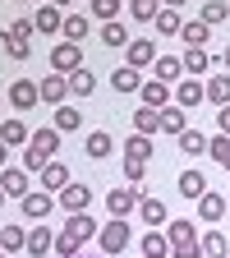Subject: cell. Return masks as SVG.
Instances as JSON below:
<instances>
[{
  "label": "cell",
  "instance_id": "6da1fadb",
  "mask_svg": "<svg viewBox=\"0 0 230 258\" xmlns=\"http://www.w3.org/2000/svg\"><path fill=\"white\" fill-rule=\"evenodd\" d=\"M32 32H37V23H32V19H14V23L5 28V51H10L14 60H28V55H32V46H28Z\"/></svg>",
  "mask_w": 230,
  "mask_h": 258
},
{
  "label": "cell",
  "instance_id": "7a4b0ae2",
  "mask_svg": "<svg viewBox=\"0 0 230 258\" xmlns=\"http://www.w3.org/2000/svg\"><path fill=\"white\" fill-rule=\"evenodd\" d=\"M97 244H102V253H124L129 249V221L124 217H111L102 231H97Z\"/></svg>",
  "mask_w": 230,
  "mask_h": 258
},
{
  "label": "cell",
  "instance_id": "3957f363",
  "mask_svg": "<svg viewBox=\"0 0 230 258\" xmlns=\"http://www.w3.org/2000/svg\"><path fill=\"white\" fill-rule=\"evenodd\" d=\"M83 70V46L79 42H55L51 46V74H74Z\"/></svg>",
  "mask_w": 230,
  "mask_h": 258
},
{
  "label": "cell",
  "instance_id": "277c9868",
  "mask_svg": "<svg viewBox=\"0 0 230 258\" xmlns=\"http://www.w3.org/2000/svg\"><path fill=\"white\" fill-rule=\"evenodd\" d=\"M138 203H143V189H138V184H124V189H111V194H106L111 217H129Z\"/></svg>",
  "mask_w": 230,
  "mask_h": 258
},
{
  "label": "cell",
  "instance_id": "5b68a950",
  "mask_svg": "<svg viewBox=\"0 0 230 258\" xmlns=\"http://www.w3.org/2000/svg\"><path fill=\"white\" fill-rule=\"evenodd\" d=\"M0 189H5L10 194V199H28V194H32V180H28V171H19V166H5V171H0Z\"/></svg>",
  "mask_w": 230,
  "mask_h": 258
},
{
  "label": "cell",
  "instance_id": "8992f818",
  "mask_svg": "<svg viewBox=\"0 0 230 258\" xmlns=\"http://www.w3.org/2000/svg\"><path fill=\"white\" fill-rule=\"evenodd\" d=\"M55 199H60V208L69 212V217H74V212H88V203H92V184H69V189H60Z\"/></svg>",
  "mask_w": 230,
  "mask_h": 258
},
{
  "label": "cell",
  "instance_id": "52a82bcc",
  "mask_svg": "<svg viewBox=\"0 0 230 258\" xmlns=\"http://www.w3.org/2000/svg\"><path fill=\"white\" fill-rule=\"evenodd\" d=\"M19 208H23V217H28V221H42V217L55 208V194H46V189H32Z\"/></svg>",
  "mask_w": 230,
  "mask_h": 258
},
{
  "label": "cell",
  "instance_id": "ba28073f",
  "mask_svg": "<svg viewBox=\"0 0 230 258\" xmlns=\"http://www.w3.org/2000/svg\"><path fill=\"white\" fill-rule=\"evenodd\" d=\"M207 97V83L203 79H180L175 83V106H198Z\"/></svg>",
  "mask_w": 230,
  "mask_h": 258
},
{
  "label": "cell",
  "instance_id": "9c48e42d",
  "mask_svg": "<svg viewBox=\"0 0 230 258\" xmlns=\"http://www.w3.org/2000/svg\"><path fill=\"white\" fill-rule=\"evenodd\" d=\"M37 102H42V88H37V83L19 79V83L10 88V106H14V111H28V106H37Z\"/></svg>",
  "mask_w": 230,
  "mask_h": 258
},
{
  "label": "cell",
  "instance_id": "30bf717a",
  "mask_svg": "<svg viewBox=\"0 0 230 258\" xmlns=\"http://www.w3.org/2000/svg\"><path fill=\"white\" fill-rule=\"evenodd\" d=\"M221 217H225V199H221V194H212V189H207L203 199H198V221H203V226H216Z\"/></svg>",
  "mask_w": 230,
  "mask_h": 258
},
{
  "label": "cell",
  "instance_id": "8fae6325",
  "mask_svg": "<svg viewBox=\"0 0 230 258\" xmlns=\"http://www.w3.org/2000/svg\"><path fill=\"white\" fill-rule=\"evenodd\" d=\"M51 249H55V231H51V226H32V231H28V253L46 258Z\"/></svg>",
  "mask_w": 230,
  "mask_h": 258
},
{
  "label": "cell",
  "instance_id": "7c38bea8",
  "mask_svg": "<svg viewBox=\"0 0 230 258\" xmlns=\"http://www.w3.org/2000/svg\"><path fill=\"white\" fill-rule=\"evenodd\" d=\"M28 148H32V152H42L46 161H55V152H60V129H55V124H51V129H37Z\"/></svg>",
  "mask_w": 230,
  "mask_h": 258
},
{
  "label": "cell",
  "instance_id": "4fadbf2b",
  "mask_svg": "<svg viewBox=\"0 0 230 258\" xmlns=\"http://www.w3.org/2000/svg\"><path fill=\"white\" fill-rule=\"evenodd\" d=\"M74 180H69V166H64V161H51V166L42 171V189L46 194H60V189H69Z\"/></svg>",
  "mask_w": 230,
  "mask_h": 258
},
{
  "label": "cell",
  "instance_id": "5bb4252c",
  "mask_svg": "<svg viewBox=\"0 0 230 258\" xmlns=\"http://www.w3.org/2000/svg\"><path fill=\"white\" fill-rule=\"evenodd\" d=\"M138 97H143V106H152V111H166V97H171V83H161V79H147Z\"/></svg>",
  "mask_w": 230,
  "mask_h": 258
},
{
  "label": "cell",
  "instance_id": "9a60e30c",
  "mask_svg": "<svg viewBox=\"0 0 230 258\" xmlns=\"http://www.w3.org/2000/svg\"><path fill=\"white\" fill-rule=\"evenodd\" d=\"M166 240H171V249L198 244V226H193V221H171V226H166Z\"/></svg>",
  "mask_w": 230,
  "mask_h": 258
},
{
  "label": "cell",
  "instance_id": "2e32d148",
  "mask_svg": "<svg viewBox=\"0 0 230 258\" xmlns=\"http://www.w3.org/2000/svg\"><path fill=\"white\" fill-rule=\"evenodd\" d=\"M0 143H5V148H23V143H32V134H28V124L14 115V120L0 124Z\"/></svg>",
  "mask_w": 230,
  "mask_h": 258
},
{
  "label": "cell",
  "instance_id": "e0dca14e",
  "mask_svg": "<svg viewBox=\"0 0 230 258\" xmlns=\"http://www.w3.org/2000/svg\"><path fill=\"white\" fill-rule=\"evenodd\" d=\"M64 97H69V79H64V74H51V79H42V102L60 106Z\"/></svg>",
  "mask_w": 230,
  "mask_h": 258
},
{
  "label": "cell",
  "instance_id": "ac0fdd59",
  "mask_svg": "<svg viewBox=\"0 0 230 258\" xmlns=\"http://www.w3.org/2000/svg\"><path fill=\"white\" fill-rule=\"evenodd\" d=\"M180 194L198 203L203 194H207V175H203V171H184V175H180Z\"/></svg>",
  "mask_w": 230,
  "mask_h": 258
},
{
  "label": "cell",
  "instance_id": "d6986e66",
  "mask_svg": "<svg viewBox=\"0 0 230 258\" xmlns=\"http://www.w3.org/2000/svg\"><path fill=\"white\" fill-rule=\"evenodd\" d=\"M32 23H37V32H60L64 28V14H60V5H42L37 14H32Z\"/></svg>",
  "mask_w": 230,
  "mask_h": 258
},
{
  "label": "cell",
  "instance_id": "ffe728a7",
  "mask_svg": "<svg viewBox=\"0 0 230 258\" xmlns=\"http://www.w3.org/2000/svg\"><path fill=\"white\" fill-rule=\"evenodd\" d=\"M111 83H115V92H143V79H138L134 64H120V70L111 74Z\"/></svg>",
  "mask_w": 230,
  "mask_h": 258
},
{
  "label": "cell",
  "instance_id": "44dd1931",
  "mask_svg": "<svg viewBox=\"0 0 230 258\" xmlns=\"http://www.w3.org/2000/svg\"><path fill=\"white\" fill-rule=\"evenodd\" d=\"M138 217H143V226L157 231V226H166V203H161V199H143L138 203Z\"/></svg>",
  "mask_w": 230,
  "mask_h": 258
},
{
  "label": "cell",
  "instance_id": "7402d4cb",
  "mask_svg": "<svg viewBox=\"0 0 230 258\" xmlns=\"http://www.w3.org/2000/svg\"><path fill=\"white\" fill-rule=\"evenodd\" d=\"M157 129H161V111H152V106H138L134 111V134H157Z\"/></svg>",
  "mask_w": 230,
  "mask_h": 258
},
{
  "label": "cell",
  "instance_id": "603a6c76",
  "mask_svg": "<svg viewBox=\"0 0 230 258\" xmlns=\"http://www.w3.org/2000/svg\"><path fill=\"white\" fill-rule=\"evenodd\" d=\"M60 32H64V42H79V46H83V37L92 32V23H88L83 14H64V28H60Z\"/></svg>",
  "mask_w": 230,
  "mask_h": 258
},
{
  "label": "cell",
  "instance_id": "cb8c5ba5",
  "mask_svg": "<svg viewBox=\"0 0 230 258\" xmlns=\"http://www.w3.org/2000/svg\"><path fill=\"white\" fill-rule=\"evenodd\" d=\"M152 28L161 32V37H180V32H184V19H180L175 10H161V14L152 19Z\"/></svg>",
  "mask_w": 230,
  "mask_h": 258
},
{
  "label": "cell",
  "instance_id": "d4e9b609",
  "mask_svg": "<svg viewBox=\"0 0 230 258\" xmlns=\"http://www.w3.org/2000/svg\"><path fill=\"white\" fill-rule=\"evenodd\" d=\"M111 148H115V143H111V134H106V129H92V134H88V143H83V152H88L92 161H102Z\"/></svg>",
  "mask_w": 230,
  "mask_h": 258
},
{
  "label": "cell",
  "instance_id": "484cf974",
  "mask_svg": "<svg viewBox=\"0 0 230 258\" xmlns=\"http://www.w3.org/2000/svg\"><path fill=\"white\" fill-rule=\"evenodd\" d=\"M0 249H5V253L28 249V231H23V226H0Z\"/></svg>",
  "mask_w": 230,
  "mask_h": 258
},
{
  "label": "cell",
  "instance_id": "4316f807",
  "mask_svg": "<svg viewBox=\"0 0 230 258\" xmlns=\"http://www.w3.org/2000/svg\"><path fill=\"white\" fill-rule=\"evenodd\" d=\"M198 244H203V258H225V253H230V240H225L221 231H203Z\"/></svg>",
  "mask_w": 230,
  "mask_h": 258
},
{
  "label": "cell",
  "instance_id": "83f0119b",
  "mask_svg": "<svg viewBox=\"0 0 230 258\" xmlns=\"http://www.w3.org/2000/svg\"><path fill=\"white\" fill-rule=\"evenodd\" d=\"M161 129H166L171 139H180L184 129H189V120H184V106H166V111H161Z\"/></svg>",
  "mask_w": 230,
  "mask_h": 258
},
{
  "label": "cell",
  "instance_id": "f1b7e54d",
  "mask_svg": "<svg viewBox=\"0 0 230 258\" xmlns=\"http://www.w3.org/2000/svg\"><path fill=\"white\" fill-rule=\"evenodd\" d=\"M129 64H134V70H143V64H157V46L152 42H129Z\"/></svg>",
  "mask_w": 230,
  "mask_h": 258
},
{
  "label": "cell",
  "instance_id": "f546056e",
  "mask_svg": "<svg viewBox=\"0 0 230 258\" xmlns=\"http://www.w3.org/2000/svg\"><path fill=\"white\" fill-rule=\"evenodd\" d=\"M180 37H184L189 46H203V51H207V37H212V28H207L203 19H189V23H184V32H180Z\"/></svg>",
  "mask_w": 230,
  "mask_h": 258
},
{
  "label": "cell",
  "instance_id": "4dcf8cb0",
  "mask_svg": "<svg viewBox=\"0 0 230 258\" xmlns=\"http://www.w3.org/2000/svg\"><path fill=\"white\" fill-rule=\"evenodd\" d=\"M152 70H157V79H161V83H175V79L184 74V60H175V55H157Z\"/></svg>",
  "mask_w": 230,
  "mask_h": 258
},
{
  "label": "cell",
  "instance_id": "1f68e13d",
  "mask_svg": "<svg viewBox=\"0 0 230 258\" xmlns=\"http://www.w3.org/2000/svg\"><path fill=\"white\" fill-rule=\"evenodd\" d=\"M207 70H212V55L203 46H189L184 51V74H207Z\"/></svg>",
  "mask_w": 230,
  "mask_h": 258
},
{
  "label": "cell",
  "instance_id": "d6a6232c",
  "mask_svg": "<svg viewBox=\"0 0 230 258\" xmlns=\"http://www.w3.org/2000/svg\"><path fill=\"white\" fill-rule=\"evenodd\" d=\"M64 231H74V235H79V240H92V235H97V231H102V226H97V221H92V217H88V212H74V217H69V221H64Z\"/></svg>",
  "mask_w": 230,
  "mask_h": 258
},
{
  "label": "cell",
  "instance_id": "836d02e7",
  "mask_svg": "<svg viewBox=\"0 0 230 258\" xmlns=\"http://www.w3.org/2000/svg\"><path fill=\"white\" fill-rule=\"evenodd\" d=\"M161 14V0H129V19L134 23H152Z\"/></svg>",
  "mask_w": 230,
  "mask_h": 258
},
{
  "label": "cell",
  "instance_id": "e575fe53",
  "mask_svg": "<svg viewBox=\"0 0 230 258\" xmlns=\"http://www.w3.org/2000/svg\"><path fill=\"white\" fill-rule=\"evenodd\" d=\"M207 143H212V139H203L198 129H184V134H180V152H184V157H203Z\"/></svg>",
  "mask_w": 230,
  "mask_h": 258
},
{
  "label": "cell",
  "instance_id": "d590c367",
  "mask_svg": "<svg viewBox=\"0 0 230 258\" xmlns=\"http://www.w3.org/2000/svg\"><path fill=\"white\" fill-rule=\"evenodd\" d=\"M171 253V240L161 235V231H147L143 235V258H166Z\"/></svg>",
  "mask_w": 230,
  "mask_h": 258
},
{
  "label": "cell",
  "instance_id": "8d00e7d4",
  "mask_svg": "<svg viewBox=\"0 0 230 258\" xmlns=\"http://www.w3.org/2000/svg\"><path fill=\"white\" fill-rule=\"evenodd\" d=\"M207 102H216V106H230V74H216V79H207Z\"/></svg>",
  "mask_w": 230,
  "mask_h": 258
},
{
  "label": "cell",
  "instance_id": "74e56055",
  "mask_svg": "<svg viewBox=\"0 0 230 258\" xmlns=\"http://www.w3.org/2000/svg\"><path fill=\"white\" fill-rule=\"evenodd\" d=\"M92 88H97V79H92V70H88V64L69 74V92H74V97H92Z\"/></svg>",
  "mask_w": 230,
  "mask_h": 258
},
{
  "label": "cell",
  "instance_id": "f35d334b",
  "mask_svg": "<svg viewBox=\"0 0 230 258\" xmlns=\"http://www.w3.org/2000/svg\"><path fill=\"white\" fill-rule=\"evenodd\" d=\"M79 124H83L79 106H55V129H60V134H69V129H79Z\"/></svg>",
  "mask_w": 230,
  "mask_h": 258
},
{
  "label": "cell",
  "instance_id": "ab89813d",
  "mask_svg": "<svg viewBox=\"0 0 230 258\" xmlns=\"http://www.w3.org/2000/svg\"><path fill=\"white\" fill-rule=\"evenodd\" d=\"M102 42H106V46H129L134 37H129V28L115 19V23H102Z\"/></svg>",
  "mask_w": 230,
  "mask_h": 258
},
{
  "label": "cell",
  "instance_id": "60d3db41",
  "mask_svg": "<svg viewBox=\"0 0 230 258\" xmlns=\"http://www.w3.org/2000/svg\"><path fill=\"white\" fill-rule=\"evenodd\" d=\"M79 244H83V240H79L74 231H64V226L55 231V253H60V258H79Z\"/></svg>",
  "mask_w": 230,
  "mask_h": 258
},
{
  "label": "cell",
  "instance_id": "b9f144b4",
  "mask_svg": "<svg viewBox=\"0 0 230 258\" xmlns=\"http://www.w3.org/2000/svg\"><path fill=\"white\" fill-rule=\"evenodd\" d=\"M124 157H138V161H147V157H152V139H147V134H134V139L124 143Z\"/></svg>",
  "mask_w": 230,
  "mask_h": 258
},
{
  "label": "cell",
  "instance_id": "7bdbcfd3",
  "mask_svg": "<svg viewBox=\"0 0 230 258\" xmlns=\"http://www.w3.org/2000/svg\"><path fill=\"white\" fill-rule=\"evenodd\" d=\"M120 5H124V0H92V19H102V23H115Z\"/></svg>",
  "mask_w": 230,
  "mask_h": 258
},
{
  "label": "cell",
  "instance_id": "ee69618b",
  "mask_svg": "<svg viewBox=\"0 0 230 258\" xmlns=\"http://www.w3.org/2000/svg\"><path fill=\"white\" fill-rule=\"evenodd\" d=\"M143 175H147V161L124 157V184H143Z\"/></svg>",
  "mask_w": 230,
  "mask_h": 258
},
{
  "label": "cell",
  "instance_id": "f6af8a7d",
  "mask_svg": "<svg viewBox=\"0 0 230 258\" xmlns=\"http://www.w3.org/2000/svg\"><path fill=\"white\" fill-rule=\"evenodd\" d=\"M207 152H212V157H216V161H221V166H225V171H230V134H216V139H212V143H207Z\"/></svg>",
  "mask_w": 230,
  "mask_h": 258
},
{
  "label": "cell",
  "instance_id": "bcb514c9",
  "mask_svg": "<svg viewBox=\"0 0 230 258\" xmlns=\"http://www.w3.org/2000/svg\"><path fill=\"white\" fill-rule=\"evenodd\" d=\"M230 19V5H216V0H212V5H203V23L212 28V23H225Z\"/></svg>",
  "mask_w": 230,
  "mask_h": 258
},
{
  "label": "cell",
  "instance_id": "7dc6e473",
  "mask_svg": "<svg viewBox=\"0 0 230 258\" xmlns=\"http://www.w3.org/2000/svg\"><path fill=\"white\" fill-rule=\"evenodd\" d=\"M46 166H51V161H46L42 152H32V148L23 152V171H46Z\"/></svg>",
  "mask_w": 230,
  "mask_h": 258
},
{
  "label": "cell",
  "instance_id": "c3c4849f",
  "mask_svg": "<svg viewBox=\"0 0 230 258\" xmlns=\"http://www.w3.org/2000/svg\"><path fill=\"white\" fill-rule=\"evenodd\" d=\"M175 258H203V244H184V249H175Z\"/></svg>",
  "mask_w": 230,
  "mask_h": 258
},
{
  "label": "cell",
  "instance_id": "681fc988",
  "mask_svg": "<svg viewBox=\"0 0 230 258\" xmlns=\"http://www.w3.org/2000/svg\"><path fill=\"white\" fill-rule=\"evenodd\" d=\"M216 124H221V134H230V106H221V115H216Z\"/></svg>",
  "mask_w": 230,
  "mask_h": 258
},
{
  "label": "cell",
  "instance_id": "f907efd6",
  "mask_svg": "<svg viewBox=\"0 0 230 258\" xmlns=\"http://www.w3.org/2000/svg\"><path fill=\"white\" fill-rule=\"evenodd\" d=\"M161 5H166V10H180V5H189V0H161Z\"/></svg>",
  "mask_w": 230,
  "mask_h": 258
},
{
  "label": "cell",
  "instance_id": "816d5d0a",
  "mask_svg": "<svg viewBox=\"0 0 230 258\" xmlns=\"http://www.w3.org/2000/svg\"><path fill=\"white\" fill-rule=\"evenodd\" d=\"M5 161H10V148H5V143H0V166H5Z\"/></svg>",
  "mask_w": 230,
  "mask_h": 258
},
{
  "label": "cell",
  "instance_id": "f5cc1de1",
  "mask_svg": "<svg viewBox=\"0 0 230 258\" xmlns=\"http://www.w3.org/2000/svg\"><path fill=\"white\" fill-rule=\"evenodd\" d=\"M221 60H225V70H230V46H225V55H221Z\"/></svg>",
  "mask_w": 230,
  "mask_h": 258
},
{
  "label": "cell",
  "instance_id": "db71d44e",
  "mask_svg": "<svg viewBox=\"0 0 230 258\" xmlns=\"http://www.w3.org/2000/svg\"><path fill=\"white\" fill-rule=\"evenodd\" d=\"M51 5H74V0H51Z\"/></svg>",
  "mask_w": 230,
  "mask_h": 258
},
{
  "label": "cell",
  "instance_id": "11a10c76",
  "mask_svg": "<svg viewBox=\"0 0 230 258\" xmlns=\"http://www.w3.org/2000/svg\"><path fill=\"white\" fill-rule=\"evenodd\" d=\"M5 199H10V194H5V189H0V203H5Z\"/></svg>",
  "mask_w": 230,
  "mask_h": 258
},
{
  "label": "cell",
  "instance_id": "9f6ffc18",
  "mask_svg": "<svg viewBox=\"0 0 230 258\" xmlns=\"http://www.w3.org/2000/svg\"><path fill=\"white\" fill-rule=\"evenodd\" d=\"M79 258H92V253H79Z\"/></svg>",
  "mask_w": 230,
  "mask_h": 258
},
{
  "label": "cell",
  "instance_id": "6f0895ef",
  "mask_svg": "<svg viewBox=\"0 0 230 258\" xmlns=\"http://www.w3.org/2000/svg\"><path fill=\"white\" fill-rule=\"evenodd\" d=\"M0 258H5V249H0Z\"/></svg>",
  "mask_w": 230,
  "mask_h": 258
},
{
  "label": "cell",
  "instance_id": "680465c9",
  "mask_svg": "<svg viewBox=\"0 0 230 258\" xmlns=\"http://www.w3.org/2000/svg\"><path fill=\"white\" fill-rule=\"evenodd\" d=\"M19 5H28V0H19Z\"/></svg>",
  "mask_w": 230,
  "mask_h": 258
}]
</instances>
